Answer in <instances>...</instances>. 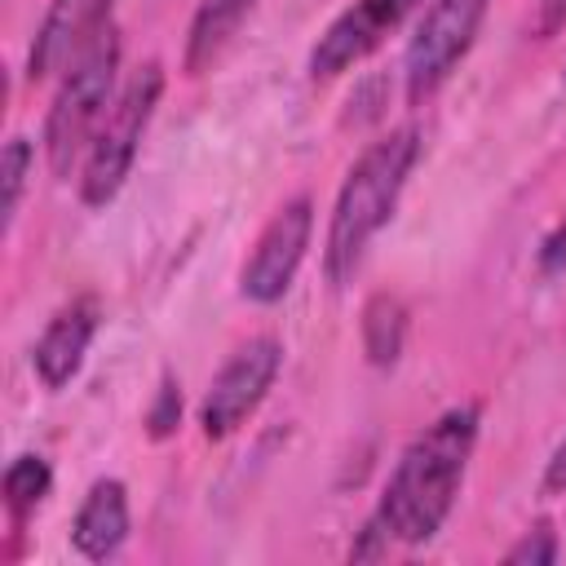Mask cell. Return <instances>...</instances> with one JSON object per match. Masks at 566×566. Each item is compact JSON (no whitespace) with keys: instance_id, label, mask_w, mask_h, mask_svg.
<instances>
[{"instance_id":"obj_12","label":"cell","mask_w":566,"mask_h":566,"mask_svg":"<svg viewBox=\"0 0 566 566\" xmlns=\"http://www.w3.org/2000/svg\"><path fill=\"white\" fill-rule=\"evenodd\" d=\"M252 4L256 0H199L190 31H186V49H181V71L190 80L208 75L221 62V53L239 35V27L252 18Z\"/></svg>"},{"instance_id":"obj_20","label":"cell","mask_w":566,"mask_h":566,"mask_svg":"<svg viewBox=\"0 0 566 566\" xmlns=\"http://www.w3.org/2000/svg\"><path fill=\"white\" fill-rule=\"evenodd\" d=\"M385 548H389V531H385L376 517H367L363 531H358V539L349 544V557H354V562H367V557H380Z\"/></svg>"},{"instance_id":"obj_17","label":"cell","mask_w":566,"mask_h":566,"mask_svg":"<svg viewBox=\"0 0 566 566\" xmlns=\"http://www.w3.org/2000/svg\"><path fill=\"white\" fill-rule=\"evenodd\" d=\"M177 424H181V385H177V376H164L155 389V402L146 407V433L155 442H164L177 433Z\"/></svg>"},{"instance_id":"obj_1","label":"cell","mask_w":566,"mask_h":566,"mask_svg":"<svg viewBox=\"0 0 566 566\" xmlns=\"http://www.w3.org/2000/svg\"><path fill=\"white\" fill-rule=\"evenodd\" d=\"M478 429H482V407L460 402L398 451L380 486V500L371 509V517L389 531V539L416 548L442 531V522L455 509L469 455L478 447Z\"/></svg>"},{"instance_id":"obj_14","label":"cell","mask_w":566,"mask_h":566,"mask_svg":"<svg viewBox=\"0 0 566 566\" xmlns=\"http://www.w3.org/2000/svg\"><path fill=\"white\" fill-rule=\"evenodd\" d=\"M49 491H53V469H49L44 455L22 451V455L9 460V469L0 478V495H4V509H9L13 522H22L27 513H35Z\"/></svg>"},{"instance_id":"obj_2","label":"cell","mask_w":566,"mask_h":566,"mask_svg":"<svg viewBox=\"0 0 566 566\" xmlns=\"http://www.w3.org/2000/svg\"><path fill=\"white\" fill-rule=\"evenodd\" d=\"M416 159H420V128L398 124L349 164L323 239V274L332 287H345L354 279L367 243L389 226Z\"/></svg>"},{"instance_id":"obj_19","label":"cell","mask_w":566,"mask_h":566,"mask_svg":"<svg viewBox=\"0 0 566 566\" xmlns=\"http://www.w3.org/2000/svg\"><path fill=\"white\" fill-rule=\"evenodd\" d=\"M535 261H539V270H544V274H562V270H566V217L544 234V243H539Z\"/></svg>"},{"instance_id":"obj_9","label":"cell","mask_w":566,"mask_h":566,"mask_svg":"<svg viewBox=\"0 0 566 566\" xmlns=\"http://www.w3.org/2000/svg\"><path fill=\"white\" fill-rule=\"evenodd\" d=\"M111 9L115 0H49L27 49V80L40 84L49 75H62L71 57L111 22Z\"/></svg>"},{"instance_id":"obj_3","label":"cell","mask_w":566,"mask_h":566,"mask_svg":"<svg viewBox=\"0 0 566 566\" xmlns=\"http://www.w3.org/2000/svg\"><path fill=\"white\" fill-rule=\"evenodd\" d=\"M119 57H124V44H119V27L106 22L75 57L71 66L62 71L57 80V93L44 111V155H49V168L53 177H66L75 168V159L88 150V142L97 137L111 102L119 97L115 93V75H119Z\"/></svg>"},{"instance_id":"obj_11","label":"cell","mask_w":566,"mask_h":566,"mask_svg":"<svg viewBox=\"0 0 566 566\" xmlns=\"http://www.w3.org/2000/svg\"><path fill=\"white\" fill-rule=\"evenodd\" d=\"M124 539H128V491L119 478H97L71 517V544L80 557L106 562L124 548Z\"/></svg>"},{"instance_id":"obj_5","label":"cell","mask_w":566,"mask_h":566,"mask_svg":"<svg viewBox=\"0 0 566 566\" xmlns=\"http://www.w3.org/2000/svg\"><path fill=\"white\" fill-rule=\"evenodd\" d=\"M486 9L491 0H429L402 53V88L411 106L429 102L451 80V71L473 49Z\"/></svg>"},{"instance_id":"obj_6","label":"cell","mask_w":566,"mask_h":566,"mask_svg":"<svg viewBox=\"0 0 566 566\" xmlns=\"http://www.w3.org/2000/svg\"><path fill=\"white\" fill-rule=\"evenodd\" d=\"M279 371H283V345L274 336L243 340L217 367V376L208 380V394L199 402V429H203V438L221 442L234 429H243L256 416V407L265 402V394L274 389Z\"/></svg>"},{"instance_id":"obj_15","label":"cell","mask_w":566,"mask_h":566,"mask_svg":"<svg viewBox=\"0 0 566 566\" xmlns=\"http://www.w3.org/2000/svg\"><path fill=\"white\" fill-rule=\"evenodd\" d=\"M31 168H35V146H31V137L13 133L4 142V150H0V212H4V230L18 217V203H22V190H27Z\"/></svg>"},{"instance_id":"obj_21","label":"cell","mask_w":566,"mask_h":566,"mask_svg":"<svg viewBox=\"0 0 566 566\" xmlns=\"http://www.w3.org/2000/svg\"><path fill=\"white\" fill-rule=\"evenodd\" d=\"M539 486H544V495H562L566 491V442L548 455V469H544V482Z\"/></svg>"},{"instance_id":"obj_4","label":"cell","mask_w":566,"mask_h":566,"mask_svg":"<svg viewBox=\"0 0 566 566\" xmlns=\"http://www.w3.org/2000/svg\"><path fill=\"white\" fill-rule=\"evenodd\" d=\"M159 97H164V66L159 62H146V66L133 71V80L111 102L97 137L84 150V168H80V199L88 208H106L124 190Z\"/></svg>"},{"instance_id":"obj_8","label":"cell","mask_w":566,"mask_h":566,"mask_svg":"<svg viewBox=\"0 0 566 566\" xmlns=\"http://www.w3.org/2000/svg\"><path fill=\"white\" fill-rule=\"evenodd\" d=\"M411 9H416V0H354V4H345L310 49V62H305L310 80H336L349 66H358L363 57H371L402 27V18Z\"/></svg>"},{"instance_id":"obj_13","label":"cell","mask_w":566,"mask_h":566,"mask_svg":"<svg viewBox=\"0 0 566 566\" xmlns=\"http://www.w3.org/2000/svg\"><path fill=\"white\" fill-rule=\"evenodd\" d=\"M358 336H363V354L371 367H394L402 358L407 345V305L394 292H371L363 301L358 314Z\"/></svg>"},{"instance_id":"obj_7","label":"cell","mask_w":566,"mask_h":566,"mask_svg":"<svg viewBox=\"0 0 566 566\" xmlns=\"http://www.w3.org/2000/svg\"><path fill=\"white\" fill-rule=\"evenodd\" d=\"M310 234H314V203L310 195H296L287 199L283 208H274V217L261 226L243 270H239V292L243 301L252 305H279L305 261V248H310Z\"/></svg>"},{"instance_id":"obj_16","label":"cell","mask_w":566,"mask_h":566,"mask_svg":"<svg viewBox=\"0 0 566 566\" xmlns=\"http://www.w3.org/2000/svg\"><path fill=\"white\" fill-rule=\"evenodd\" d=\"M553 562H557V531H553V522H535L504 553V566H553Z\"/></svg>"},{"instance_id":"obj_18","label":"cell","mask_w":566,"mask_h":566,"mask_svg":"<svg viewBox=\"0 0 566 566\" xmlns=\"http://www.w3.org/2000/svg\"><path fill=\"white\" fill-rule=\"evenodd\" d=\"M562 27H566V0H535V4H531L526 31H531L535 40H548V35H557Z\"/></svg>"},{"instance_id":"obj_10","label":"cell","mask_w":566,"mask_h":566,"mask_svg":"<svg viewBox=\"0 0 566 566\" xmlns=\"http://www.w3.org/2000/svg\"><path fill=\"white\" fill-rule=\"evenodd\" d=\"M97 323H102V301L97 296H75L44 323L40 340L31 345V367H35L44 389H66L80 376L84 354L97 336Z\"/></svg>"}]
</instances>
